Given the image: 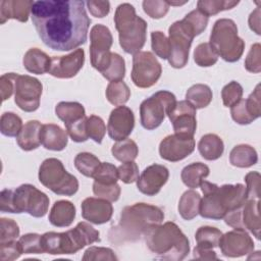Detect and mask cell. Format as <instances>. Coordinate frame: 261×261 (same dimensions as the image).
Returning a JSON list of instances; mask_svg holds the SVG:
<instances>
[{
	"label": "cell",
	"instance_id": "cell-51",
	"mask_svg": "<svg viewBox=\"0 0 261 261\" xmlns=\"http://www.w3.org/2000/svg\"><path fill=\"white\" fill-rule=\"evenodd\" d=\"M87 118L88 117L85 116L73 123L65 125L66 132L73 142L82 143L89 139L87 133Z\"/></svg>",
	"mask_w": 261,
	"mask_h": 261
},
{
	"label": "cell",
	"instance_id": "cell-40",
	"mask_svg": "<svg viewBox=\"0 0 261 261\" xmlns=\"http://www.w3.org/2000/svg\"><path fill=\"white\" fill-rule=\"evenodd\" d=\"M194 60L201 67H209L217 62L218 55L209 43H201L194 50Z\"/></svg>",
	"mask_w": 261,
	"mask_h": 261
},
{
	"label": "cell",
	"instance_id": "cell-18",
	"mask_svg": "<svg viewBox=\"0 0 261 261\" xmlns=\"http://www.w3.org/2000/svg\"><path fill=\"white\" fill-rule=\"evenodd\" d=\"M174 134L194 137L197 128L196 108L187 100L176 102L167 114Z\"/></svg>",
	"mask_w": 261,
	"mask_h": 261
},
{
	"label": "cell",
	"instance_id": "cell-14",
	"mask_svg": "<svg viewBox=\"0 0 261 261\" xmlns=\"http://www.w3.org/2000/svg\"><path fill=\"white\" fill-rule=\"evenodd\" d=\"M223 219L227 225L233 228L248 229L257 240L260 239L259 199H247L241 207L228 212Z\"/></svg>",
	"mask_w": 261,
	"mask_h": 261
},
{
	"label": "cell",
	"instance_id": "cell-41",
	"mask_svg": "<svg viewBox=\"0 0 261 261\" xmlns=\"http://www.w3.org/2000/svg\"><path fill=\"white\" fill-rule=\"evenodd\" d=\"M22 127L21 118L13 112H4L0 118V130L6 137H17Z\"/></svg>",
	"mask_w": 261,
	"mask_h": 261
},
{
	"label": "cell",
	"instance_id": "cell-43",
	"mask_svg": "<svg viewBox=\"0 0 261 261\" xmlns=\"http://www.w3.org/2000/svg\"><path fill=\"white\" fill-rule=\"evenodd\" d=\"M94 181L103 185H113L117 182V167L109 162H102L94 174Z\"/></svg>",
	"mask_w": 261,
	"mask_h": 261
},
{
	"label": "cell",
	"instance_id": "cell-26",
	"mask_svg": "<svg viewBox=\"0 0 261 261\" xmlns=\"http://www.w3.org/2000/svg\"><path fill=\"white\" fill-rule=\"evenodd\" d=\"M42 123L38 120H29L22 125L16 137L17 145L24 151H32L41 145Z\"/></svg>",
	"mask_w": 261,
	"mask_h": 261
},
{
	"label": "cell",
	"instance_id": "cell-50",
	"mask_svg": "<svg viewBox=\"0 0 261 261\" xmlns=\"http://www.w3.org/2000/svg\"><path fill=\"white\" fill-rule=\"evenodd\" d=\"M19 236V227L13 219H0V244L15 241Z\"/></svg>",
	"mask_w": 261,
	"mask_h": 261
},
{
	"label": "cell",
	"instance_id": "cell-28",
	"mask_svg": "<svg viewBox=\"0 0 261 261\" xmlns=\"http://www.w3.org/2000/svg\"><path fill=\"white\" fill-rule=\"evenodd\" d=\"M22 63L29 72L43 74L49 71L51 58L44 51L38 48H31L25 52Z\"/></svg>",
	"mask_w": 261,
	"mask_h": 261
},
{
	"label": "cell",
	"instance_id": "cell-39",
	"mask_svg": "<svg viewBox=\"0 0 261 261\" xmlns=\"http://www.w3.org/2000/svg\"><path fill=\"white\" fill-rule=\"evenodd\" d=\"M238 4L239 1L231 0H200L197 3V8L209 17L210 15H215L220 11L231 9Z\"/></svg>",
	"mask_w": 261,
	"mask_h": 261
},
{
	"label": "cell",
	"instance_id": "cell-49",
	"mask_svg": "<svg viewBox=\"0 0 261 261\" xmlns=\"http://www.w3.org/2000/svg\"><path fill=\"white\" fill-rule=\"evenodd\" d=\"M143 9L150 17L158 19L164 17L169 10V4L163 0H145L143 1Z\"/></svg>",
	"mask_w": 261,
	"mask_h": 261
},
{
	"label": "cell",
	"instance_id": "cell-58",
	"mask_svg": "<svg viewBox=\"0 0 261 261\" xmlns=\"http://www.w3.org/2000/svg\"><path fill=\"white\" fill-rule=\"evenodd\" d=\"M17 77V73L8 72L4 73L0 77V92L2 101H5L10 98L12 93L14 92L15 80Z\"/></svg>",
	"mask_w": 261,
	"mask_h": 261
},
{
	"label": "cell",
	"instance_id": "cell-34",
	"mask_svg": "<svg viewBox=\"0 0 261 261\" xmlns=\"http://www.w3.org/2000/svg\"><path fill=\"white\" fill-rule=\"evenodd\" d=\"M211 89L204 84H196L190 87L186 93V99L196 109L207 107L212 101Z\"/></svg>",
	"mask_w": 261,
	"mask_h": 261
},
{
	"label": "cell",
	"instance_id": "cell-55",
	"mask_svg": "<svg viewBox=\"0 0 261 261\" xmlns=\"http://www.w3.org/2000/svg\"><path fill=\"white\" fill-rule=\"evenodd\" d=\"M118 178L124 184H133L139 178V167L136 162H123L117 167Z\"/></svg>",
	"mask_w": 261,
	"mask_h": 261
},
{
	"label": "cell",
	"instance_id": "cell-15",
	"mask_svg": "<svg viewBox=\"0 0 261 261\" xmlns=\"http://www.w3.org/2000/svg\"><path fill=\"white\" fill-rule=\"evenodd\" d=\"M43 86L41 82L31 75L17 74L14 86V102L25 112L36 111L40 106Z\"/></svg>",
	"mask_w": 261,
	"mask_h": 261
},
{
	"label": "cell",
	"instance_id": "cell-25",
	"mask_svg": "<svg viewBox=\"0 0 261 261\" xmlns=\"http://www.w3.org/2000/svg\"><path fill=\"white\" fill-rule=\"evenodd\" d=\"M41 144L47 150L61 151L67 145V134L59 125L54 123H47L42 125L41 129Z\"/></svg>",
	"mask_w": 261,
	"mask_h": 261
},
{
	"label": "cell",
	"instance_id": "cell-36",
	"mask_svg": "<svg viewBox=\"0 0 261 261\" xmlns=\"http://www.w3.org/2000/svg\"><path fill=\"white\" fill-rule=\"evenodd\" d=\"M105 94L107 100L111 104L120 106L128 101L130 97V90L123 81H116L108 84Z\"/></svg>",
	"mask_w": 261,
	"mask_h": 261
},
{
	"label": "cell",
	"instance_id": "cell-60",
	"mask_svg": "<svg viewBox=\"0 0 261 261\" xmlns=\"http://www.w3.org/2000/svg\"><path fill=\"white\" fill-rule=\"evenodd\" d=\"M12 194L13 190L5 189L0 193V210L2 212L14 213L13 204H12Z\"/></svg>",
	"mask_w": 261,
	"mask_h": 261
},
{
	"label": "cell",
	"instance_id": "cell-46",
	"mask_svg": "<svg viewBox=\"0 0 261 261\" xmlns=\"http://www.w3.org/2000/svg\"><path fill=\"white\" fill-rule=\"evenodd\" d=\"M87 133L94 142L101 144L106 133V126L103 119L97 115H91L87 118Z\"/></svg>",
	"mask_w": 261,
	"mask_h": 261
},
{
	"label": "cell",
	"instance_id": "cell-30",
	"mask_svg": "<svg viewBox=\"0 0 261 261\" xmlns=\"http://www.w3.org/2000/svg\"><path fill=\"white\" fill-rule=\"evenodd\" d=\"M258 161L256 150L246 144H241L232 148L229 153V162L231 165L240 168H247L253 166Z\"/></svg>",
	"mask_w": 261,
	"mask_h": 261
},
{
	"label": "cell",
	"instance_id": "cell-4",
	"mask_svg": "<svg viewBox=\"0 0 261 261\" xmlns=\"http://www.w3.org/2000/svg\"><path fill=\"white\" fill-rule=\"evenodd\" d=\"M144 238L149 250L163 260L180 261L190 252L188 238L172 221L152 227Z\"/></svg>",
	"mask_w": 261,
	"mask_h": 261
},
{
	"label": "cell",
	"instance_id": "cell-32",
	"mask_svg": "<svg viewBox=\"0 0 261 261\" xmlns=\"http://www.w3.org/2000/svg\"><path fill=\"white\" fill-rule=\"evenodd\" d=\"M201 196L194 190L186 191L178 202V213L185 220H192L199 214Z\"/></svg>",
	"mask_w": 261,
	"mask_h": 261
},
{
	"label": "cell",
	"instance_id": "cell-48",
	"mask_svg": "<svg viewBox=\"0 0 261 261\" xmlns=\"http://www.w3.org/2000/svg\"><path fill=\"white\" fill-rule=\"evenodd\" d=\"M93 192L94 194L101 199H105L109 202H115L119 199L121 189L119 185H103L94 181L93 184Z\"/></svg>",
	"mask_w": 261,
	"mask_h": 261
},
{
	"label": "cell",
	"instance_id": "cell-21",
	"mask_svg": "<svg viewBox=\"0 0 261 261\" xmlns=\"http://www.w3.org/2000/svg\"><path fill=\"white\" fill-rule=\"evenodd\" d=\"M232 119L239 124H249L261 115L260 85H257L253 93L247 99H241L230 107Z\"/></svg>",
	"mask_w": 261,
	"mask_h": 261
},
{
	"label": "cell",
	"instance_id": "cell-27",
	"mask_svg": "<svg viewBox=\"0 0 261 261\" xmlns=\"http://www.w3.org/2000/svg\"><path fill=\"white\" fill-rule=\"evenodd\" d=\"M75 218V207L70 201H56L49 213V221L57 227L69 226Z\"/></svg>",
	"mask_w": 261,
	"mask_h": 261
},
{
	"label": "cell",
	"instance_id": "cell-54",
	"mask_svg": "<svg viewBox=\"0 0 261 261\" xmlns=\"http://www.w3.org/2000/svg\"><path fill=\"white\" fill-rule=\"evenodd\" d=\"M245 67L248 71L253 73H259L261 71V46L259 43H255L251 46L245 59Z\"/></svg>",
	"mask_w": 261,
	"mask_h": 261
},
{
	"label": "cell",
	"instance_id": "cell-24",
	"mask_svg": "<svg viewBox=\"0 0 261 261\" xmlns=\"http://www.w3.org/2000/svg\"><path fill=\"white\" fill-rule=\"evenodd\" d=\"M32 0H2L0 2V23L13 18L20 22H27L32 11Z\"/></svg>",
	"mask_w": 261,
	"mask_h": 261
},
{
	"label": "cell",
	"instance_id": "cell-9",
	"mask_svg": "<svg viewBox=\"0 0 261 261\" xmlns=\"http://www.w3.org/2000/svg\"><path fill=\"white\" fill-rule=\"evenodd\" d=\"M175 103V96L168 91L156 92L151 97L145 99L140 106L142 126L149 130L158 127Z\"/></svg>",
	"mask_w": 261,
	"mask_h": 261
},
{
	"label": "cell",
	"instance_id": "cell-29",
	"mask_svg": "<svg viewBox=\"0 0 261 261\" xmlns=\"http://www.w3.org/2000/svg\"><path fill=\"white\" fill-rule=\"evenodd\" d=\"M198 150L204 159L211 161L221 157L224 151V145L221 138L217 135L206 134L200 139Z\"/></svg>",
	"mask_w": 261,
	"mask_h": 261
},
{
	"label": "cell",
	"instance_id": "cell-45",
	"mask_svg": "<svg viewBox=\"0 0 261 261\" xmlns=\"http://www.w3.org/2000/svg\"><path fill=\"white\" fill-rule=\"evenodd\" d=\"M243 96V87L236 81L229 82L225 85L221 91V98L223 105L231 107L238 103Z\"/></svg>",
	"mask_w": 261,
	"mask_h": 261
},
{
	"label": "cell",
	"instance_id": "cell-31",
	"mask_svg": "<svg viewBox=\"0 0 261 261\" xmlns=\"http://www.w3.org/2000/svg\"><path fill=\"white\" fill-rule=\"evenodd\" d=\"M209 167L202 162H194L181 170L180 177L182 182L191 189H197L200 187L201 182L205 177L209 175Z\"/></svg>",
	"mask_w": 261,
	"mask_h": 261
},
{
	"label": "cell",
	"instance_id": "cell-35",
	"mask_svg": "<svg viewBox=\"0 0 261 261\" xmlns=\"http://www.w3.org/2000/svg\"><path fill=\"white\" fill-rule=\"evenodd\" d=\"M111 153L115 159L121 162H128L134 161L138 154L139 148L130 139H124L121 141H117L111 148Z\"/></svg>",
	"mask_w": 261,
	"mask_h": 261
},
{
	"label": "cell",
	"instance_id": "cell-44",
	"mask_svg": "<svg viewBox=\"0 0 261 261\" xmlns=\"http://www.w3.org/2000/svg\"><path fill=\"white\" fill-rule=\"evenodd\" d=\"M151 47L158 57L168 59L170 55L169 41L162 32L155 31L151 33Z\"/></svg>",
	"mask_w": 261,
	"mask_h": 261
},
{
	"label": "cell",
	"instance_id": "cell-33",
	"mask_svg": "<svg viewBox=\"0 0 261 261\" xmlns=\"http://www.w3.org/2000/svg\"><path fill=\"white\" fill-rule=\"evenodd\" d=\"M55 113L64 124H70L86 116L84 106L79 102H59L55 107Z\"/></svg>",
	"mask_w": 261,
	"mask_h": 261
},
{
	"label": "cell",
	"instance_id": "cell-22",
	"mask_svg": "<svg viewBox=\"0 0 261 261\" xmlns=\"http://www.w3.org/2000/svg\"><path fill=\"white\" fill-rule=\"evenodd\" d=\"M169 177L168 169L160 164H152L144 169L137 179L138 190L147 196H155L166 184Z\"/></svg>",
	"mask_w": 261,
	"mask_h": 261
},
{
	"label": "cell",
	"instance_id": "cell-2",
	"mask_svg": "<svg viewBox=\"0 0 261 261\" xmlns=\"http://www.w3.org/2000/svg\"><path fill=\"white\" fill-rule=\"evenodd\" d=\"M163 219V211L155 205L136 203L126 206L120 213L118 223L109 230L108 239L116 245L136 242L152 227L160 224Z\"/></svg>",
	"mask_w": 261,
	"mask_h": 261
},
{
	"label": "cell",
	"instance_id": "cell-1",
	"mask_svg": "<svg viewBox=\"0 0 261 261\" xmlns=\"http://www.w3.org/2000/svg\"><path fill=\"white\" fill-rule=\"evenodd\" d=\"M31 14L39 37L53 50L69 51L87 41L91 19L84 1H36Z\"/></svg>",
	"mask_w": 261,
	"mask_h": 261
},
{
	"label": "cell",
	"instance_id": "cell-7",
	"mask_svg": "<svg viewBox=\"0 0 261 261\" xmlns=\"http://www.w3.org/2000/svg\"><path fill=\"white\" fill-rule=\"evenodd\" d=\"M209 44L223 60L227 62L238 61L245 49V42L238 36L236 22L229 18H220L215 21Z\"/></svg>",
	"mask_w": 261,
	"mask_h": 261
},
{
	"label": "cell",
	"instance_id": "cell-37",
	"mask_svg": "<svg viewBox=\"0 0 261 261\" xmlns=\"http://www.w3.org/2000/svg\"><path fill=\"white\" fill-rule=\"evenodd\" d=\"M100 164L99 159L89 152L79 153L74 158L75 168L87 177H93Z\"/></svg>",
	"mask_w": 261,
	"mask_h": 261
},
{
	"label": "cell",
	"instance_id": "cell-11",
	"mask_svg": "<svg viewBox=\"0 0 261 261\" xmlns=\"http://www.w3.org/2000/svg\"><path fill=\"white\" fill-rule=\"evenodd\" d=\"M48 196L30 184L16 188L12 194L14 213L27 212L34 217H43L49 208Z\"/></svg>",
	"mask_w": 261,
	"mask_h": 261
},
{
	"label": "cell",
	"instance_id": "cell-57",
	"mask_svg": "<svg viewBox=\"0 0 261 261\" xmlns=\"http://www.w3.org/2000/svg\"><path fill=\"white\" fill-rule=\"evenodd\" d=\"M245 181L247 184L246 191L248 199H259L260 197V173L251 171L246 174Z\"/></svg>",
	"mask_w": 261,
	"mask_h": 261
},
{
	"label": "cell",
	"instance_id": "cell-42",
	"mask_svg": "<svg viewBox=\"0 0 261 261\" xmlns=\"http://www.w3.org/2000/svg\"><path fill=\"white\" fill-rule=\"evenodd\" d=\"M125 74V62L123 57L117 53L111 54L109 66L102 72V75L110 82L122 81Z\"/></svg>",
	"mask_w": 261,
	"mask_h": 261
},
{
	"label": "cell",
	"instance_id": "cell-3",
	"mask_svg": "<svg viewBox=\"0 0 261 261\" xmlns=\"http://www.w3.org/2000/svg\"><path fill=\"white\" fill-rule=\"evenodd\" d=\"M200 187L204 197L200 202L199 214L204 218L222 219L228 212L241 207L248 199L246 187L242 184L218 187L203 180Z\"/></svg>",
	"mask_w": 261,
	"mask_h": 261
},
{
	"label": "cell",
	"instance_id": "cell-8",
	"mask_svg": "<svg viewBox=\"0 0 261 261\" xmlns=\"http://www.w3.org/2000/svg\"><path fill=\"white\" fill-rule=\"evenodd\" d=\"M40 182L57 195L73 196L79 190L76 177L66 171L57 158L44 160L39 168Z\"/></svg>",
	"mask_w": 261,
	"mask_h": 261
},
{
	"label": "cell",
	"instance_id": "cell-5",
	"mask_svg": "<svg viewBox=\"0 0 261 261\" xmlns=\"http://www.w3.org/2000/svg\"><path fill=\"white\" fill-rule=\"evenodd\" d=\"M99 231L86 221H81L65 232H45L41 237L44 253L51 255L74 254L84 247L99 242Z\"/></svg>",
	"mask_w": 261,
	"mask_h": 261
},
{
	"label": "cell",
	"instance_id": "cell-52",
	"mask_svg": "<svg viewBox=\"0 0 261 261\" xmlns=\"http://www.w3.org/2000/svg\"><path fill=\"white\" fill-rule=\"evenodd\" d=\"M182 19L193 29V31L195 32V35L198 36L206 29L209 17L203 14L198 9H195L189 12Z\"/></svg>",
	"mask_w": 261,
	"mask_h": 261
},
{
	"label": "cell",
	"instance_id": "cell-13",
	"mask_svg": "<svg viewBox=\"0 0 261 261\" xmlns=\"http://www.w3.org/2000/svg\"><path fill=\"white\" fill-rule=\"evenodd\" d=\"M162 73L161 64L152 52L140 51L133 57L132 81L142 89L150 88L157 83Z\"/></svg>",
	"mask_w": 261,
	"mask_h": 261
},
{
	"label": "cell",
	"instance_id": "cell-19",
	"mask_svg": "<svg viewBox=\"0 0 261 261\" xmlns=\"http://www.w3.org/2000/svg\"><path fill=\"white\" fill-rule=\"evenodd\" d=\"M135 126L134 112L126 106L120 105L114 108L108 119L107 130L112 140L121 141L126 139Z\"/></svg>",
	"mask_w": 261,
	"mask_h": 261
},
{
	"label": "cell",
	"instance_id": "cell-10",
	"mask_svg": "<svg viewBox=\"0 0 261 261\" xmlns=\"http://www.w3.org/2000/svg\"><path fill=\"white\" fill-rule=\"evenodd\" d=\"M168 34L170 46L168 62L174 68H182L188 63L190 48L193 39L196 37L195 32L184 19H181L173 22L169 27Z\"/></svg>",
	"mask_w": 261,
	"mask_h": 261
},
{
	"label": "cell",
	"instance_id": "cell-38",
	"mask_svg": "<svg viewBox=\"0 0 261 261\" xmlns=\"http://www.w3.org/2000/svg\"><path fill=\"white\" fill-rule=\"evenodd\" d=\"M221 236L222 232L216 227L201 226L196 231L195 239L197 242V246L213 249L218 246Z\"/></svg>",
	"mask_w": 261,
	"mask_h": 261
},
{
	"label": "cell",
	"instance_id": "cell-6",
	"mask_svg": "<svg viewBox=\"0 0 261 261\" xmlns=\"http://www.w3.org/2000/svg\"><path fill=\"white\" fill-rule=\"evenodd\" d=\"M114 23L123 51L134 55L139 53L146 42L147 22L136 14L135 7L129 3L118 5L114 14Z\"/></svg>",
	"mask_w": 261,
	"mask_h": 261
},
{
	"label": "cell",
	"instance_id": "cell-62",
	"mask_svg": "<svg viewBox=\"0 0 261 261\" xmlns=\"http://www.w3.org/2000/svg\"><path fill=\"white\" fill-rule=\"evenodd\" d=\"M250 29L256 33L257 35H260V7H257L249 16L248 19Z\"/></svg>",
	"mask_w": 261,
	"mask_h": 261
},
{
	"label": "cell",
	"instance_id": "cell-56",
	"mask_svg": "<svg viewBox=\"0 0 261 261\" xmlns=\"http://www.w3.org/2000/svg\"><path fill=\"white\" fill-rule=\"evenodd\" d=\"M22 254L18 241H11L4 244H0V260L1 261H13Z\"/></svg>",
	"mask_w": 261,
	"mask_h": 261
},
{
	"label": "cell",
	"instance_id": "cell-12",
	"mask_svg": "<svg viewBox=\"0 0 261 261\" xmlns=\"http://www.w3.org/2000/svg\"><path fill=\"white\" fill-rule=\"evenodd\" d=\"M91 64L101 73L109 66L111 61L110 48L113 38L110 30L103 24H95L90 32Z\"/></svg>",
	"mask_w": 261,
	"mask_h": 261
},
{
	"label": "cell",
	"instance_id": "cell-16",
	"mask_svg": "<svg viewBox=\"0 0 261 261\" xmlns=\"http://www.w3.org/2000/svg\"><path fill=\"white\" fill-rule=\"evenodd\" d=\"M195 150L194 137L173 134L165 137L159 145L160 157L170 162L185 159Z\"/></svg>",
	"mask_w": 261,
	"mask_h": 261
},
{
	"label": "cell",
	"instance_id": "cell-53",
	"mask_svg": "<svg viewBox=\"0 0 261 261\" xmlns=\"http://www.w3.org/2000/svg\"><path fill=\"white\" fill-rule=\"evenodd\" d=\"M84 261H93V260H117L114 252L109 248L104 247H90L88 248L82 258Z\"/></svg>",
	"mask_w": 261,
	"mask_h": 261
},
{
	"label": "cell",
	"instance_id": "cell-23",
	"mask_svg": "<svg viewBox=\"0 0 261 261\" xmlns=\"http://www.w3.org/2000/svg\"><path fill=\"white\" fill-rule=\"evenodd\" d=\"M113 214L112 204L101 198H86L82 203V216L94 224L108 222Z\"/></svg>",
	"mask_w": 261,
	"mask_h": 261
},
{
	"label": "cell",
	"instance_id": "cell-20",
	"mask_svg": "<svg viewBox=\"0 0 261 261\" xmlns=\"http://www.w3.org/2000/svg\"><path fill=\"white\" fill-rule=\"evenodd\" d=\"M85 62L84 49H76L65 56L51 58L49 73L58 79H70L77 74Z\"/></svg>",
	"mask_w": 261,
	"mask_h": 261
},
{
	"label": "cell",
	"instance_id": "cell-59",
	"mask_svg": "<svg viewBox=\"0 0 261 261\" xmlns=\"http://www.w3.org/2000/svg\"><path fill=\"white\" fill-rule=\"evenodd\" d=\"M90 13L98 18H102L106 16L110 11V3L109 1H97V0H89L86 2Z\"/></svg>",
	"mask_w": 261,
	"mask_h": 261
},
{
	"label": "cell",
	"instance_id": "cell-47",
	"mask_svg": "<svg viewBox=\"0 0 261 261\" xmlns=\"http://www.w3.org/2000/svg\"><path fill=\"white\" fill-rule=\"evenodd\" d=\"M41 237L38 233H27L19 238L18 243L21 248L22 254H42L44 250L42 248Z\"/></svg>",
	"mask_w": 261,
	"mask_h": 261
},
{
	"label": "cell",
	"instance_id": "cell-61",
	"mask_svg": "<svg viewBox=\"0 0 261 261\" xmlns=\"http://www.w3.org/2000/svg\"><path fill=\"white\" fill-rule=\"evenodd\" d=\"M194 258L200 260H217L216 253L209 248H203L200 246H196L193 251Z\"/></svg>",
	"mask_w": 261,
	"mask_h": 261
},
{
	"label": "cell",
	"instance_id": "cell-17",
	"mask_svg": "<svg viewBox=\"0 0 261 261\" xmlns=\"http://www.w3.org/2000/svg\"><path fill=\"white\" fill-rule=\"evenodd\" d=\"M218 246L225 257H242L253 253L254 242L250 234L244 230L234 228L221 236Z\"/></svg>",
	"mask_w": 261,
	"mask_h": 261
}]
</instances>
